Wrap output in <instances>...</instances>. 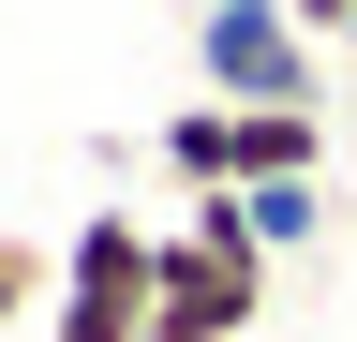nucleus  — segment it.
I'll return each mask as SVG.
<instances>
[{
    "mask_svg": "<svg viewBox=\"0 0 357 342\" xmlns=\"http://www.w3.org/2000/svg\"><path fill=\"white\" fill-rule=\"evenodd\" d=\"M253 313H268V238L238 224V194H194L149 268V342H253Z\"/></svg>",
    "mask_w": 357,
    "mask_h": 342,
    "instance_id": "nucleus-1",
    "label": "nucleus"
},
{
    "mask_svg": "<svg viewBox=\"0 0 357 342\" xmlns=\"http://www.w3.org/2000/svg\"><path fill=\"white\" fill-rule=\"evenodd\" d=\"M149 268H164V224H149V208H89V224L60 238L45 342H149Z\"/></svg>",
    "mask_w": 357,
    "mask_h": 342,
    "instance_id": "nucleus-2",
    "label": "nucleus"
},
{
    "mask_svg": "<svg viewBox=\"0 0 357 342\" xmlns=\"http://www.w3.org/2000/svg\"><path fill=\"white\" fill-rule=\"evenodd\" d=\"M328 60H342V45H312L283 0H194V75H208V104H328Z\"/></svg>",
    "mask_w": 357,
    "mask_h": 342,
    "instance_id": "nucleus-3",
    "label": "nucleus"
},
{
    "mask_svg": "<svg viewBox=\"0 0 357 342\" xmlns=\"http://www.w3.org/2000/svg\"><path fill=\"white\" fill-rule=\"evenodd\" d=\"M253 179H328V104H223V194Z\"/></svg>",
    "mask_w": 357,
    "mask_h": 342,
    "instance_id": "nucleus-4",
    "label": "nucleus"
},
{
    "mask_svg": "<svg viewBox=\"0 0 357 342\" xmlns=\"http://www.w3.org/2000/svg\"><path fill=\"white\" fill-rule=\"evenodd\" d=\"M238 224L268 238V268H283V253L328 238V179H253V194H238Z\"/></svg>",
    "mask_w": 357,
    "mask_h": 342,
    "instance_id": "nucleus-5",
    "label": "nucleus"
},
{
    "mask_svg": "<svg viewBox=\"0 0 357 342\" xmlns=\"http://www.w3.org/2000/svg\"><path fill=\"white\" fill-rule=\"evenodd\" d=\"M45 297H60V253L0 224V342H15V327H45Z\"/></svg>",
    "mask_w": 357,
    "mask_h": 342,
    "instance_id": "nucleus-6",
    "label": "nucleus"
},
{
    "mask_svg": "<svg viewBox=\"0 0 357 342\" xmlns=\"http://www.w3.org/2000/svg\"><path fill=\"white\" fill-rule=\"evenodd\" d=\"M149 149H164V179H178V194H223V104H178Z\"/></svg>",
    "mask_w": 357,
    "mask_h": 342,
    "instance_id": "nucleus-7",
    "label": "nucleus"
},
{
    "mask_svg": "<svg viewBox=\"0 0 357 342\" xmlns=\"http://www.w3.org/2000/svg\"><path fill=\"white\" fill-rule=\"evenodd\" d=\"M283 15L312 30V45H342V60H357V0H283Z\"/></svg>",
    "mask_w": 357,
    "mask_h": 342,
    "instance_id": "nucleus-8",
    "label": "nucleus"
},
{
    "mask_svg": "<svg viewBox=\"0 0 357 342\" xmlns=\"http://www.w3.org/2000/svg\"><path fill=\"white\" fill-rule=\"evenodd\" d=\"M15 342H45V327H15Z\"/></svg>",
    "mask_w": 357,
    "mask_h": 342,
    "instance_id": "nucleus-9",
    "label": "nucleus"
}]
</instances>
